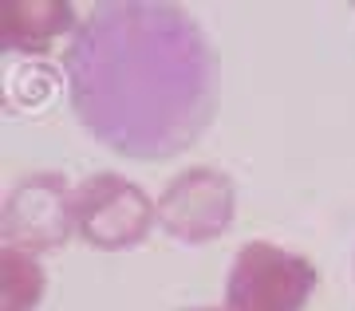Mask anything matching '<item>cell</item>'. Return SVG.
<instances>
[{
  "label": "cell",
  "mask_w": 355,
  "mask_h": 311,
  "mask_svg": "<svg viewBox=\"0 0 355 311\" xmlns=\"http://www.w3.org/2000/svg\"><path fill=\"white\" fill-rule=\"evenodd\" d=\"M76 8L67 0H4L0 4V39L8 51L40 55L64 32H76Z\"/></svg>",
  "instance_id": "cell-6"
},
{
  "label": "cell",
  "mask_w": 355,
  "mask_h": 311,
  "mask_svg": "<svg viewBox=\"0 0 355 311\" xmlns=\"http://www.w3.org/2000/svg\"><path fill=\"white\" fill-rule=\"evenodd\" d=\"M4 245L24 252H51L76 233V193L60 174H32L8 189L0 217Z\"/></svg>",
  "instance_id": "cell-5"
},
{
  "label": "cell",
  "mask_w": 355,
  "mask_h": 311,
  "mask_svg": "<svg viewBox=\"0 0 355 311\" xmlns=\"http://www.w3.org/2000/svg\"><path fill=\"white\" fill-rule=\"evenodd\" d=\"M316 292V268L308 256L272 240H249L225 280V311H304Z\"/></svg>",
  "instance_id": "cell-2"
},
{
  "label": "cell",
  "mask_w": 355,
  "mask_h": 311,
  "mask_svg": "<svg viewBox=\"0 0 355 311\" xmlns=\"http://www.w3.org/2000/svg\"><path fill=\"white\" fill-rule=\"evenodd\" d=\"M158 209L123 174H95L76 189V233L99 252H123L146 240Z\"/></svg>",
  "instance_id": "cell-3"
},
{
  "label": "cell",
  "mask_w": 355,
  "mask_h": 311,
  "mask_svg": "<svg viewBox=\"0 0 355 311\" xmlns=\"http://www.w3.org/2000/svg\"><path fill=\"white\" fill-rule=\"evenodd\" d=\"M186 311H209V308H186Z\"/></svg>",
  "instance_id": "cell-8"
},
{
  "label": "cell",
  "mask_w": 355,
  "mask_h": 311,
  "mask_svg": "<svg viewBox=\"0 0 355 311\" xmlns=\"http://www.w3.org/2000/svg\"><path fill=\"white\" fill-rule=\"evenodd\" d=\"M0 276H4V311H32L44 296V272L32 252L4 245L0 249Z\"/></svg>",
  "instance_id": "cell-7"
},
{
  "label": "cell",
  "mask_w": 355,
  "mask_h": 311,
  "mask_svg": "<svg viewBox=\"0 0 355 311\" xmlns=\"http://www.w3.org/2000/svg\"><path fill=\"white\" fill-rule=\"evenodd\" d=\"M67 103L99 146L166 162L190 150L217 114V55L182 4L103 0L64 51Z\"/></svg>",
  "instance_id": "cell-1"
},
{
  "label": "cell",
  "mask_w": 355,
  "mask_h": 311,
  "mask_svg": "<svg viewBox=\"0 0 355 311\" xmlns=\"http://www.w3.org/2000/svg\"><path fill=\"white\" fill-rule=\"evenodd\" d=\"M158 224L182 245L217 240L233 224L237 189L214 166H190L158 193Z\"/></svg>",
  "instance_id": "cell-4"
}]
</instances>
